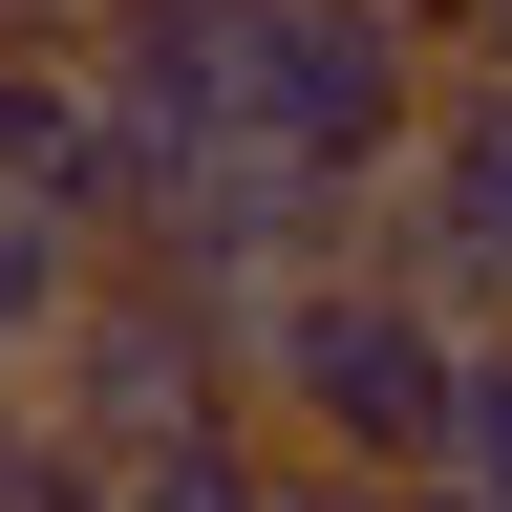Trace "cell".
I'll return each mask as SVG.
<instances>
[{
    "label": "cell",
    "mask_w": 512,
    "mask_h": 512,
    "mask_svg": "<svg viewBox=\"0 0 512 512\" xmlns=\"http://www.w3.org/2000/svg\"><path fill=\"white\" fill-rule=\"evenodd\" d=\"M107 512H278V427H256V406H214V427L128 448V470H107Z\"/></svg>",
    "instance_id": "cell-5"
},
{
    "label": "cell",
    "mask_w": 512,
    "mask_h": 512,
    "mask_svg": "<svg viewBox=\"0 0 512 512\" xmlns=\"http://www.w3.org/2000/svg\"><path fill=\"white\" fill-rule=\"evenodd\" d=\"M406 512H470V491H406Z\"/></svg>",
    "instance_id": "cell-12"
},
{
    "label": "cell",
    "mask_w": 512,
    "mask_h": 512,
    "mask_svg": "<svg viewBox=\"0 0 512 512\" xmlns=\"http://www.w3.org/2000/svg\"><path fill=\"white\" fill-rule=\"evenodd\" d=\"M427 107H448V64L406 43V0H235V150L256 171L384 214V171H406Z\"/></svg>",
    "instance_id": "cell-2"
},
{
    "label": "cell",
    "mask_w": 512,
    "mask_h": 512,
    "mask_svg": "<svg viewBox=\"0 0 512 512\" xmlns=\"http://www.w3.org/2000/svg\"><path fill=\"white\" fill-rule=\"evenodd\" d=\"M86 278H107V256L64 235V214H0V384H43V342L86 320Z\"/></svg>",
    "instance_id": "cell-6"
},
{
    "label": "cell",
    "mask_w": 512,
    "mask_h": 512,
    "mask_svg": "<svg viewBox=\"0 0 512 512\" xmlns=\"http://www.w3.org/2000/svg\"><path fill=\"white\" fill-rule=\"evenodd\" d=\"M86 43V0H0V64H64Z\"/></svg>",
    "instance_id": "cell-10"
},
{
    "label": "cell",
    "mask_w": 512,
    "mask_h": 512,
    "mask_svg": "<svg viewBox=\"0 0 512 512\" xmlns=\"http://www.w3.org/2000/svg\"><path fill=\"white\" fill-rule=\"evenodd\" d=\"M427 491L512 512V342H470V384H448V470H427Z\"/></svg>",
    "instance_id": "cell-7"
},
{
    "label": "cell",
    "mask_w": 512,
    "mask_h": 512,
    "mask_svg": "<svg viewBox=\"0 0 512 512\" xmlns=\"http://www.w3.org/2000/svg\"><path fill=\"white\" fill-rule=\"evenodd\" d=\"M448 86H512V0H448Z\"/></svg>",
    "instance_id": "cell-9"
},
{
    "label": "cell",
    "mask_w": 512,
    "mask_h": 512,
    "mask_svg": "<svg viewBox=\"0 0 512 512\" xmlns=\"http://www.w3.org/2000/svg\"><path fill=\"white\" fill-rule=\"evenodd\" d=\"M0 512H107V470H86V448L22 406V384H0Z\"/></svg>",
    "instance_id": "cell-8"
},
{
    "label": "cell",
    "mask_w": 512,
    "mask_h": 512,
    "mask_svg": "<svg viewBox=\"0 0 512 512\" xmlns=\"http://www.w3.org/2000/svg\"><path fill=\"white\" fill-rule=\"evenodd\" d=\"M22 406L86 448V470H128V448H171V427H214V406H235V320L107 256V278H86V320L43 342V384H22Z\"/></svg>",
    "instance_id": "cell-3"
},
{
    "label": "cell",
    "mask_w": 512,
    "mask_h": 512,
    "mask_svg": "<svg viewBox=\"0 0 512 512\" xmlns=\"http://www.w3.org/2000/svg\"><path fill=\"white\" fill-rule=\"evenodd\" d=\"M278 512H406V491H363V470H278Z\"/></svg>",
    "instance_id": "cell-11"
},
{
    "label": "cell",
    "mask_w": 512,
    "mask_h": 512,
    "mask_svg": "<svg viewBox=\"0 0 512 512\" xmlns=\"http://www.w3.org/2000/svg\"><path fill=\"white\" fill-rule=\"evenodd\" d=\"M384 278L448 342H512V86H448L384 171Z\"/></svg>",
    "instance_id": "cell-4"
},
{
    "label": "cell",
    "mask_w": 512,
    "mask_h": 512,
    "mask_svg": "<svg viewBox=\"0 0 512 512\" xmlns=\"http://www.w3.org/2000/svg\"><path fill=\"white\" fill-rule=\"evenodd\" d=\"M448 384H470V342H448L384 256H320V278H278V299L235 320V406L278 427V470L427 491L448 470Z\"/></svg>",
    "instance_id": "cell-1"
}]
</instances>
